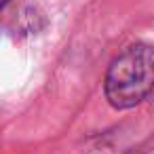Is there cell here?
Returning a JSON list of instances; mask_svg holds the SVG:
<instances>
[{"instance_id": "2", "label": "cell", "mask_w": 154, "mask_h": 154, "mask_svg": "<svg viewBox=\"0 0 154 154\" xmlns=\"http://www.w3.org/2000/svg\"><path fill=\"white\" fill-rule=\"evenodd\" d=\"M7 2H9V0H2V5H7Z\"/></svg>"}, {"instance_id": "1", "label": "cell", "mask_w": 154, "mask_h": 154, "mask_svg": "<svg viewBox=\"0 0 154 154\" xmlns=\"http://www.w3.org/2000/svg\"><path fill=\"white\" fill-rule=\"evenodd\" d=\"M154 87V47L131 45L108 68L103 91L110 106L127 110L137 106Z\"/></svg>"}]
</instances>
